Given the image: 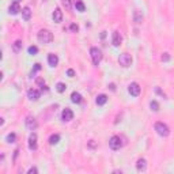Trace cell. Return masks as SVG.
Here are the masks:
<instances>
[{
  "label": "cell",
  "mask_w": 174,
  "mask_h": 174,
  "mask_svg": "<svg viewBox=\"0 0 174 174\" xmlns=\"http://www.w3.org/2000/svg\"><path fill=\"white\" fill-rule=\"evenodd\" d=\"M37 38H38V41H40L41 44L48 45V44H50L52 41H53V33H52L50 30H48V29H42V30L38 31Z\"/></svg>",
  "instance_id": "1"
},
{
  "label": "cell",
  "mask_w": 174,
  "mask_h": 174,
  "mask_svg": "<svg viewBox=\"0 0 174 174\" xmlns=\"http://www.w3.org/2000/svg\"><path fill=\"white\" fill-rule=\"evenodd\" d=\"M154 129H155V132L159 136H162V137H166V136L170 135V128H169L167 124H165V122H160V121L155 122Z\"/></svg>",
  "instance_id": "2"
},
{
  "label": "cell",
  "mask_w": 174,
  "mask_h": 174,
  "mask_svg": "<svg viewBox=\"0 0 174 174\" xmlns=\"http://www.w3.org/2000/svg\"><path fill=\"white\" fill-rule=\"evenodd\" d=\"M122 146H124V141H122V137L121 136H111L110 140H109V147H110L113 151H117V150L122 148Z\"/></svg>",
  "instance_id": "3"
},
{
  "label": "cell",
  "mask_w": 174,
  "mask_h": 174,
  "mask_svg": "<svg viewBox=\"0 0 174 174\" xmlns=\"http://www.w3.org/2000/svg\"><path fill=\"white\" fill-rule=\"evenodd\" d=\"M90 56H91L92 64H94V65H98V64L101 63V60H102V52H101L98 48L92 46V48L90 49Z\"/></svg>",
  "instance_id": "4"
},
{
  "label": "cell",
  "mask_w": 174,
  "mask_h": 174,
  "mask_svg": "<svg viewBox=\"0 0 174 174\" xmlns=\"http://www.w3.org/2000/svg\"><path fill=\"white\" fill-rule=\"evenodd\" d=\"M118 63H120V65H121L122 68L130 67V64H132V56H130L129 53H122V54H120Z\"/></svg>",
  "instance_id": "5"
},
{
  "label": "cell",
  "mask_w": 174,
  "mask_h": 174,
  "mask_svg": "<svg viewBox=\"0 0 174 174\" xmlns=\"http://www.w3.org/2000/svg\"><path fill=\"white\" fill-rule=\"evenodd\" d=\"M24 125H26V128L29 130H35L37 129V127H38V122H37V120L34 118L33 116H27L26 117V120H24Z\"/></svg>",
  "instance_id": "6"
},
{
  "label": "cell",
  "mask_w": 174,
  "mask_h": 174,
  "mask_svg": "<svg viewBox=\"0 0 174 174\" xmlns=\"http://www.w3.org/2000/svg\"><path fill=\"white\" fill-rule=\"evenodd\" d=\"M128 91H129V94L132 95V97H139L140 91H141V87L139 86V83L133 82V83H130L129 86H128Z\"/></svg>",
  "instance_id": "7"
},
{
  "label": "cell",
  "mask_w": 174,
  "mask_h": 174,
  "mask_svg": "<svg viewBox=\"0 0 174 174\" xmlns=\"http://www.w3.org/2000/svg\"><path fill=\"white\" fill-rule=\"evenodd\" d=\"M29 150L30 151L37 150V135L34 132H31V135L29 136Z\"/></svg>",
  "instance_id": "8"
},
{
  "label": "cell",
  "mask_w": 174,
  "mask_h": 174,
  "mask_svg": "<svg viewBox=\"0 0 174 174\" xmlns=\"http://www.w3.org/2000/svg\"><path fill=\"white\" fill-rule=\"evenodd\" d=\"M40 97H41V91L37 89H30L29 91H27V98H29L30 101H37Z\"/></svg>",
  "instance_id": "9"
},
{
  "label": "cell",
  "mask_w": 174,
  "mask_h": 174,
  "mask_svg": "<svg viewBox=\"0 0 174 174\" xmlns=\"http://www.w3.org/2000/svg\"><path fill=\"white\" fill-rule=\"evenodd\" d=\"M122 42V37L121 34H120L118 31H113V34H111V44H113V46H120Z\"/></svg>",
  "instance_id": "10"
},
{
  "label": "cell",
  "mask_w": 174,
  "mask_h": 174,
  "mask_svg": "<svg viewBox=\"0 0 174 174\" xmlns=\"http://www.w3.org/2000/svg\"><path fill=\"white\" fill-rule=\"evenodd\" d=\"M61 118L63 121H71L73 118V111L71 110L69 108H65L64 110L61 111Z\"/></svg>",
  "instance_id": "11"
},
{
  "label": "cell",
  "mask_w": 174,
  "mask_h": 174,
  "mask_svg": "<svg viewBox=\"0 0 174 174\" xmlns=\"http://www.w3.org/2000/svg\"><path fill=\"white\" fill-rule=\"evenodd\" d=\"M19 11H22V10H21V5H19L18 2H12L11 5L8 7V12H10L11 15H16V14H19Z\"/></svg>",
  "instance_id": "12"
},
{
  "label": "cell",
  "mask_w": 174,
  "mask_h": 174,
  "mask_svg": "<svg viewBox=\"0 0 174 174\" xmlns=\"http://www.w3.org/2000/svg\"><path fill=\"white\" fill-rule=\"evenodd\" d=\"M143 19H144V16H143V14H141L140 10L133 11V22H135L136 24H140L141 22H143Z\"/></svg>",
  "instance_id": "13"
},
{
  "label": "cell",
  "mask_w": 174,
  "mask_h": 174,
  "mask_svg": "<svg viewBox=\"0 0 174 174\" xmlns=\"http://www.w3.org/2000/svg\"><path fill=\"white\" fill-rule=\"evenodd\" d=\"M48 64L50 65V67H56V65L59 64V57H57V54H54V53L48 54Z\"/></svg>",
  "instance_id": "14"
},
{
  "label": "cell",
  "mask_w": 174,
  "mask_h": 174,
  "mask_svg": "<svg viewBox=\"0 0 174 174\" xmlns=\"http://www.w3.org/2000/svg\"><path fill=\"white\" fill-rule=\"evenodd\" d=\"M52 16H53V21L56 22V23H60V22L63 21V11L60 10V8H54Z\"/></svg>",
  "instance_id": "15"
},
{
  "label": "cell",
  "mask_w": 174,
  "mask_h": 174,
  "mask_svg": "<svg viewBox=\"0 0 174 174\" xmlns=\"http://www.w3.org/2000/svg\"><path fill=\"white\" fill-rule=\"evenodd\" d=\"M136 169H137V171H144L147 169V160L144 158H140L136 163Z\"/></svg>",
  "instance_id": "16"
},
{
  "label": "cell",
  "mask_w": 174,
  "mask_h": 174,
  "mask_svg": "<svg viewBox=\"0 0 174 174\" xmlns=\"http://www.w3.org/2000/svg\"><path fill=\"white\" fill-rule=\"evenodd\" d=\"M22 18H23L24 21H29V19L31 18V10H30V7L22 8Z\"/></svg>",
  "instance_id": "17"
},
{
  "label": "cell",
  "mask_w": 174,
  "mask_h": 174,
  "mask_svg": "<svg viewBox=\"0 0 174 174\" xmlns=\"http://www.w3.org/2000/svg\"><path fill=\"white\" fill-rule=\"evenodd\" d=\"M95 102H97V105L102 106V105H105V103L108 102V97H106L105 94H99L97 97V99H95Z\"/></svg>",
  "instance_id": "18"
},
{
  "label": "cell",
  "mask_w": 174,
  "mask_h": 174,
  "mask_svg": "<svg viewBox=\"0 0 174 174\" xmlns=\"http://www.w3.org/2000/svg\"><path fill=\"white\" fill-rule=\"evenodd\" d=\"M71 101H72L73 103H80L82 102V95L79 94V92L73 91L72 94H71Z\"/></svg>",
  "instance_id": "19"
},
{
  "label": "cell",
  "mask_w": 174,
  "mask_h": 174,
  "mask_svg": "<svg viewBox=\"0 0 174 174\" xmlns=\"http://www.w3.org/2000/svg\"><path fill=\"white\" fill-rule=\"evenodd\" d=\"M12 50L15 52V53H19V52L22 50V41L21 40H16L15 42L12 44Z\"/></svg>",
  "instance_id": "20"
},
{
  "label": "cell",
  "mask_w": 174,
  "mask_h": 174,
  "mask_svg": "<svg viewBox=\"0 0 174 174\" xmlns=\"http://www.w3.org/2000/svg\"><path fill=\"white\" fill-rule=\"evenodd\" d=\"M75 7H76V10H78L79 12H84V11H86V5H84V3L82 2V0H76Z\"/></svg>",
  "instance_id": "21"
},
{
  "label": "cell",
  "mask_w": 174,
  "mask_h": 174,
  "mask_svg": "<svg viewBox=\"0 0 174 174\" xmlns=\"http://www.w3.org/2000/svg\"><path fill=\"white\" fill-rule=\"evenodd\" d=\"M60 141V135H52L50 137H49V144H52V146H54V144H57Z\"/></svg>",
  "instance_id": "22"
},
{
  "label": "cell",
  "mask_w": 174,
  "mask_h": 174,
  "mask_svg": "<svg viewBox=\"0 0 174 174\" xmlns=\"http://www.w3.org/2000/svg\"><path fill=\"white\" fill-rule=\"evenodd\" d=\"M61 4L67 11H71V8H72V2L71 0H61Z\"/></svg>",
  "instance_id": "23"
},
{
  "label": "cell",
  "mask_w": 174,
  "mask_h": 174,
  "mask_svg": "<svg viewBox=\"0 0 174 174\" xmlns=\"http://www.w3.org/2000/svg\"><path fill=\"white\" fill-rule=\"evenodd\" d=\"M65 89H67V86H65V83H61V82H59V83L56 84V90L59 92H64Z\"/></svg>",
  "instance_id": "24"
},
{
  "label": "cell",
  "mask_w": 174,
  "mask_h": 174,
  "mask_svg": "<svg viewBox=\"0 0 174 174\" xmlns=\"http://www.w3.org/2000/svg\"><path fill=\"white\" fill-rule=\"evenodd\" d=\"M150 108H151L152 111H158L159 110V103H158L156 101H151V102H150Z\"/></svg>",
  "instance_id": "25"
},
{
  "label": "cell",
  "mask_w": 174,
  "mask_h": 174,
  "mask_svg": "<svg viewBox=\"0 0 174 174\" xmlns=\"http://www.w3.org/2000/svg\"><path fill=\"white\" fill-rule=\"evenodd\" d=\"M5 140H7L8 143H14V141L16 140V135L15 133H8L7 137H5Z\"/></svg>",
  "instance_id": "26"
},
{
  "label": "cell",
  "mask_w": 174,
  "mask_h": 174,
  "mask_svg": "<svg viewBox=\"0 0 174 174\" xmlns=\"http://www.w3.org/2000/svg\"><path fill=\"white\" fill-rule=\"evenodd\" d=\"M37 53H38L37 46H30V48H29V54H37Z\"/></svg>",
  "instance_id": "27"
},
{
  "label": "cell",
  "mask_w": 174,
  "mask_h": 174,
  "mask_svg": "<svg viewBox=\"0 0 174 174\" xmlns=\"http://www.w3.org/2000/svg\"><path fill=\"white\" fill-rule=\"evenodd\" d=\"M160 59H162V61H169V60H170V54H169V53H163Z\"/></svg>",
  "instance_id": "28"
},
{
  "label": "cell",
  "mask_w": 174,
  "mask_h": 174,
  "mask_svg": "<svg viewBox=\"0 0 174 174\" xmlns=\"http://www.w3.org/2000/svg\"><path fill=\"white\" fill-rule=\"evenodd\" d=\"M89 148H91V150L97 148V143H95L94 140H90V141H89Z\"/></svg>",
  "instance_id": "29"
},
{
  "label": "cell",
  "mask_w": 174,
  "mask_h": 174,
  "mask_svg": "<svg viewBox=\"0 0 174 174\" xmlns=\"http://www.w3.org/2000/svg\"><path fill=\"white\" fill-rule=\"evenodd\" d=\"M69 29H71V30H72V31H73V33H76V31H78V30H79V27H78V24L72 23V24H71V26H69Z\"/></svg>",
  "instance_id": "30"
},
{
  "label": "cell",
  "mask_w": 174,
  "mask_h": 174,
  "mask_svg": "<svg viewBox=\"0 0 174 174\" xmlns=\"http://www.w3.org/2000/svg\"><path fill=\"white\" fill-rule=\"evenodd\" d=\"M27 173H29V174H33V173H38V169L37 167H30L29 169V170H27Z\"/></svg>",
  "instance_id": "31"
},
{
  "label": "cell",
  "mask_w": 174,
  "mask_h": 174,
  "mask_svg": "<svg viewBox=\"0 0 174 174\" xmlns=\"http://www.w3.org/2000/svg\"><path fill=\"white\" fill-rule=\"evenodd\" d=\"M67 75L69 76V78H73V76H75V71H73V69H68L67 71Z\"/></svg>",
  "instance_id": "32"
},
{
  "label": "cell",
  "mask_w": 174,
  "mask_h": 174,
  "mask_svg": "<svg viewBox=\"0 0 174 174\" xmlns=\"http://www.w3.org/2000/svg\"><path fill=\"white\" fill-rule=\"evenodd\" d=\"M14 2H18V3H19V2H21V0H14Z\"/></svg>",
  "instance_id": "33"
},
{
  "label": "cell",
  "mask_w": 174,
  "mask_h": 174,
  "mask_svg": "<svg viewBox=\"0 0 174 174\" xmlns=\"http://www.w3.org/2000/svg\"><path fill=\"white\" fill-rule=\"evenodd\" d=\"M44 2H45V0H44Z\"/></svg>",
  "instance_id": "34"
}]
</instances>
